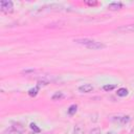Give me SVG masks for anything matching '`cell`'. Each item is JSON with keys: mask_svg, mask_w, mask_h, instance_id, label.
I'll return each instance as SVG.
<instances>
[{"mask_svg": "<svg viewBox=\"0 0 134 134\" xmlns=\"http://www.w3.org/2000/svg\"><path fill=\"white\" fill-rule=\"evenodd\" d=\"M64 97V94L62 93V92H55L53 95H52V99L53 100H57V99H61V98H63Z\"/></svg>", "mask_w": 134, "mask_h": 134, "instance_id": "7c38bea8", "label": "cell"}, {"mask_svg": "<svg viewBox=\"0 0 134 134\" xmlns=\"http://www.w3.org/2000/svg\"><path fill=\"white\" fill-rule=\"evenodd\" d=\"M85 129L81 124H77L74 128H73V133L72 134H84Z\"/></svg>", "mask_w": 134, "mask_h": 134, "instance_id": "ba28073f", "label": "cell"}, {"mask_svg": "<svg viewBox=\"0 0 134 134\" xmlns=\"http://www.w3.org/2000/svg\"><path fill=\"white\" fill-rule=\"evenodd\" d=\"M130 134H134V129H133V130L131 131V133H130Z\"/></svg>", "mask_w": 134, "mask_h": 134, "instance_id": "e0dca14e", "label": "cell"}, {"mask_svg": "<svg viewBox=\"0 0 134 134\" xmlns=\"http://www.w3.org/2000/svg\"><path fill=\"white\" fill-rule=\"evenodd\" d=\"M112 120L117 122V124H119V125H125V124L129 122L130 116H128V115L127 116H115V117L112 118Z\"/></svg>", "mask_w": 134, "mask_h": 134, "instance_id": "5b68a950", "label": "cell"}, {"mask_svg": "<svg viewBox=\"0 0 134 134\" xmlns=\"http://www.w3.org/2000/svg\"><path fill=\"white\" fill-rule=\"evenodd\" d=\"M122 7V3L121 2H112L108 5V9L109 10H118Z\"/></svg>", "mask_w": 134, "mask_h": 134, "instance_id": "52a82bcc", "label": "cell"}, {"mask_svg": "<svg viewBox=\"0 0 134 134\" xmlns=\"http://www.w3.org/2000/svg\"><path fill=\"white\" fill-rule=\"evenodd\" d=\"M116 31L118 32H122V34H133L134 32V23L133 24H129V25H122V26H119Z\"/></svg>", "mask_w": 134, "mask_h": 134, "instance_id": "277c9868", "label": "cell"}, {"mask_svg": "<svg viewBox=\"0 0 134 134\" xmlns=\"http://www.w3.org/2000/svg\"><path fill=\"white\" fill-rule=\"evenodd\" d=\"M0 9L1 12L5 13V14H10L14 12V3L13 1H7V0H3L0 2Z\"/></svg>", "mask_w": 134, "mask_h": 134, "instance_id": "7a4b0ae2", "label": "cell"}, {"mask_svg": "<svg viewBox=\"0 0 134 134\" xmlns=\"http://www.w3.org/2000/svg\"><path fill=\"white\" fill-rule=\"evenodd\" d=\"M38 91H39V86H37V87L30 89V90L28 91V94H29L30 96H36V95L38 94Z\"/></svg>", "mask_w": 134, "mask_h": 134, "instance_id": "8fae6325", "label": "cell"}, {"mask_svg": "<svg viewBox=\"0 0 134 134\" xmlns=\"http://www.w3.org/2000/svg\"><path fill=\"white\" fill-rule=\"evenodd\" d=\"M117 95L118 96H120V97H124V96H126V95H128V90L126 89V88H119L118 90H117Z\"/></svg>", "mask_w": 134, "mask_h": 134, "instance_id": "9c48e42d", "label": "cell"}, {"mask_svg": "<svg viewBox=\"0 0 134 134\" xmlns=\"http://www.w3.org/2000/svg\"><path fill=\"white\" fill-rule=\"evenodd\" d=\"M23 131H24V128L19 122H14L8 129V133L10 134H22Z\"/></svg>", "mask_w": 134, "mask_h": 134, "instance_id": "3957f363", "label": "cell"}, {"mask_svg": "<svg viewBox=\"0 0 134 134\" xmlns=\"http://www.w3.org/2000/svg\"><path fill=\"white\" fill-rule=\"evenodd\" d=\"M89 134H100V130L98 128H94L89 132Z\"/></svg>", "mask_w": 134, "mask_h": 134, "instance_id": "5bb4252c", "label": "cell"}, {"mask_svg": "<svg viewBox=\"0 0 134 134\" xmlns=\"http://www.w3.org/2000/svg\"><path fill=\"white\" fill-rule=\"evenodd\" d=\"M115 88V85H105L104 87H103V89L105 90V91H111V90H113Z\"/></svg>", "mask_w": 134, "mask_h": 134, "instance_id": "4fadbf2b", "label": "cell"}, {"mask_svg": "<svg viewBox=\"0 0 134 134\" xmlns=\"http://www.w3.org/2000/svg\"><path fill=\"white\" fill-rule=\"evenodd\" d=\"M76 110H77V106L76 105H71L69 107V109H68V114L69 115H73L76 112Z\"/></svg>", "mask_w": 134, "mask_h": 134, "instance_id": "30bf717a", "label": "cell"}, {"mask_svg": "<svg viewBox=\"0 0 134 134\" xmlns=\"http://www.w3.org/2000/svg\"><path fill=\"white\" fill-rule=\"evenodd\" d=\"M75 43L80 44V45H83L89 49H92V50H98V49H103L106 47V45L102 42H98V41H95V40H92V39H88V38H82V39H75L74 40Z\"/></svg>", "mask_w": 134, "mask_h": 134, "instance_id": "6da1fadb", "label": "cell"}, {"mask_svg": "<svg viewBox=\"0 0 134 134\" xmlns=\"http://www.w3.org/2000/svg\"><path fill=\"white\" fill-rule=\"evenodd\" d=\"M30 128H31L35 132H40V129L37 127V125H36V124H31V125H30Z\"/></svg>", "mask_w": 134, "mask_h": 134, "instance_id": "9a60e30c", "label": "cell"}, {"mask_svg": "<svg viewBox=\"0 0 134 134\" xmlns=\"http://www.w3.org/2000/svg\"><path fill=\"white\" fill-rule=\"evenodd\" d=\"M93 90V86L91 84H84L79 87V91L82 93H89Z\"/></svg>", "mask_w": 134, "mask_h": 134, "instance_id": "8992f818", "label": "cell"}, {"mask_svg": "<svg viewBox=\"0 0 134 134\" xmlns=\"http://www.w3.org/2000/svg\"><path fill=\"white\" fill-rule=\"evenodd\" d=\"M86 3L89 5H96L97 4V2H95V1H86Z\"/></svg>", "mask_w": 134, "mask_h": 134, "instance_id": "2e32d148", "label": "cell"}]
</instances>
